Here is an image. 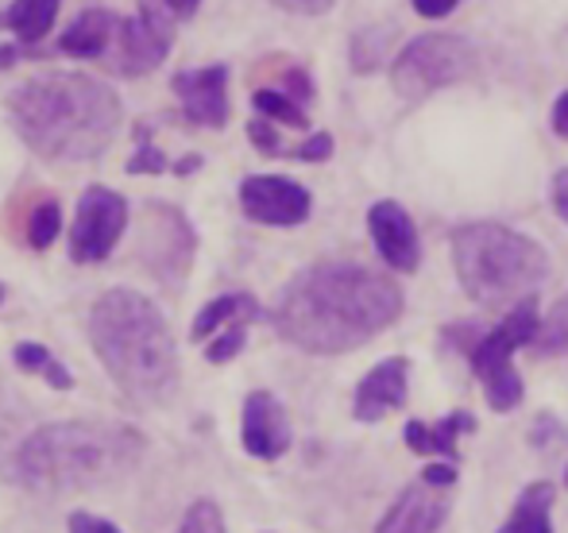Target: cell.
<instances>
[{
    "label": "cell",
    "instance_id": "obj_1",
    "mask_svg": "<svg viewBox=\"0 0 568 533\" xmlns=\"http://www.w3.org/2000/svg\"><path fill=\"white\" fill-rule=\"evenodd\" d=\"M403 317V286L359 264H317L283 286L271 325L310 356H341L367 345Z\"/></svg>",
    "mask_w": 568,
    "mask_h": 533
},
{
    "label": "cell",
    "instance_id": "obj_2",
    "mask_svg": "<svg viewBox=\"0 0 568 533\" xmlns=\"http://www.w3.org/2000/svg\"><path fill=\"white\" fill-rule=\"evenodd\" d=\"M8 121L39 158L85 163L116 140L124 105L101 78L51 70L8 93Z\"/></svg>",
    "mask_w": 568,
    "mask_h": 533
},
{
    "label": "cell",
    "instance_id": "obj_3",
    "mask_svg": "<svg viewBox=\"0 0 568 533\" xmlns=\"http://www.w3.org/2000/svg\"><path fill=\"white\" fill-rule=\"evenodd\" d=\"M90 345L135 406H159L179 387V348L163 309L132 286H113L90 309Z\"/></svg>",
    "mask_w": 568,
    "mask_h": 533
},
{
    "label": "cell",
    "instance_id": "obj_4",
    "mask_svg": "<svg viewBox=\"0 0 568 533\" xmlns=\"http://www.w3.org/2000/svg\"><path fill=\"white\" fill-rule=\"evenodd\" d=\"M143 449L148 441L132 426L51 421L23 437L12 452V480L39 495H74L124 480L140 464Z\"/></svg>",
    "mask_w": 568,
    "mask_h": 533
},
{
    "label": "cell",
    "instance_id": "obj_5",
    "mask_svg": "<svg viewBox=\"0 0 568 533\" xmlns=\"http://www.w3.org/2000/svg\"><path fill=\"white\" fill-rule=\"evenodd\" d=\"M453 264L464 294L487 309L538 298L541 283L549 278V256L538 240L515 233L507 225H464L453 236Z\"/></svg>",
    "mask_w": 568,
    "mask_h": 533
},
{
    "label": "cell",
    "instance_id": "obj_6",
    "mask_svg": "<svg viewBox=\"0 0 568 533\" xmlns=\"http://www.w3.org/2000/svg\"><path fill=\"white\" fill-rule=\"evenodd\" d=\"M538 332H541L538 298H526V301H518V306L510 309V314L503 317L491 332L476 337V345L468 348L471 371H476L479 383H484L491 410L507 413V410H515V406L523 402V379H518L510 356H515L518 348H526V345L534 348Z\"/></svg>",
    "mask_w": 568,
    "mask_h": 533
},
{
    "label": "cell",
    "instance_id": "obj_7",
    "mask_svg": "<svg viewBox=\"0 0 568 533\" xmlns=\"http://www.w3.org/2000/svg\"><path fill=\"white\" fill-rule=\"evenodd\" d=\"M476 54L464 39L456 35H418L403 47V54L390 66V82H395L398 98L422 101L429 93L445 90V85L460 82L471 70Z\"/></svg>",
    "mask_w": 568,
    "mask_h": 533
},
{
    "label": "cell",
    "instance_id": "obj_8",
    "mask_svg": "<svg viewBox=\"0 0 568 533\" xmlns=\"http://www.w3.org/2000/svg\"><path fill=\"white\" fill-rule=\"evenodd\" d=\"M174 23H179V16L171 12L166 0H140L132 20L116 23V39L105 54V66L120 78H143L159 70L171 54Z\"/></svg>",
    "mask_w": 568,
    "mask_h": 533
},
{
    "label": "cell",
    "instance_id": "obj_9",
    "mask_svg": "<svg viewBox=\"0 0 568 533\" xmlns=\"http://www.w3.org/2000/svg\"><path fill=\"white\" fill-rule=\"evenodd\" d=\"M197 256V233L179 205L151 202L140 225V264L166 286H182Z\"/></svg>",
    "mask_w": 568,
    "mask_h": 533
},
{
    "label": "cell",
    "instance_id": "obj_10",
    "mask_svg": "<svg viewBox=\"0 0 568 533\" xmlns=\"http://www.w3.org/2000/svg\"><path fill=\"white\" fill-rule=\"evenodd\" d=\"M128 228V197L109 186H90L78 197L74 225H70V259L74 264H101L113 256Z\"/></svg>",
    "mask_w": 568,
    "mask_h": 533
},
{
    "label": "cell",
    "instance_id": "obj_11",
    "mask_svg": "<svg viewBox=\"0 0 568 533\" xmlns=\"http://www.w3.org/2000/svg\"><path fill=\"white\" fill-rule=\"evenodd\" d=\"M240 209L255 225L294 228L310 217L314 197L302 182L283 178V174H247L240 182Z\"/></svg>",
    "mask_w": 568,
    "mask_h": 533
},
{
    "label": "cell",
    "instance_id": "obj_12",
    "mask_svg": "<svg viewBox=\"0 0 568 533\" xmlns=\"http://www.w3.org/2000/svg\"><path fill=\"white\" fill-rule=\"evenodd\" d=\"M174 98L182 101V116L197 129H225L229 124V66L179 70L171 78Z\"/></svg>",
    "mask_w": 568,
    "mask_h": 533
},
{
    "label": "cell",
    "instance_id": "obj_13",
    "mask_svg": "<svg viewBox=\"0 0 568 533\" xmlns=\"http://www.w3.org/2000/svg\"><path fill=\"white\" fill-rule=\"evenodd\" d=\"M240 441H244L247 457L255 460H278L291 449V418H286L283 402L271 391H252L244 399Z\"/></svg>",
    "mask_w": 568,
    "mask_h": 533
},
{
    "label": "cell",
    "instance_id": "obj_14",
    "mask_svg": "<svg viewBox=\"0 0 568 533\" xmlns=\"http://www.w3.org/2000/svg\"><path fill=\"white\" fill-rule=\"evenodd\" d=\"M367 233L375 240V252L383 256V264L390 270H418L422 264V244H418V228H414L410 213L398 202H375L367 209Z\"/></svg>",
    "mask_w": 568,
    "mask_h": 533
},
{
    "label": "cell",
    "instance_id": "obj_15",
    "mask_svg": "<svg viewBox=\"0 0 568 533\" xmlns=\"http://www.w3.org/2000/svg\"><path fill=\"white\" fill-rule=\"evenodd\" d=\"M445 519H449V495L429 483H414L390 503L375 533H442Z\"/></svg>",
    "mask_w": 568,
    "mask_h": 533
},
{
    "label": "cell",
    "instance_id": "obj_16",
    "mask_svg": "<svg viewBox=\"0 0 568 533\" xmlns=\"http://www.w3.org/2000/svg\"><path fill=\"white\" fill-rule=\"evenodd\" d=\"M406 376H410V363L403 356H390L379 368L367 371L356 387V402H352L356 421H383L387 413H395L406 402Z\"/></svg>",
    "mask_w": 568,
    "mask_h": 533
},
{
    "label": "cell",
    "instance_id": "obj_17",
    "mask_svg": "<svg viewBox=\"0 0 568 533\" xmlns=\"http://www.w3.org/2000/svg\"><path fill=\"white\" fill-rule=\"evenodd\" d=\"M116 23L120 16H113L109 8H85L59 35V51L74 54V59H105L116 39Z\"/></svg>",
    "mask_w": 568,
    "mask_h": 533
},
{
    "label": "cell",
    "instance_id": "obj_18",
    "mask_svg": "<svg viewBox=\"0 0 568 533\" xmlns=\"http://www.w3.org/2000/svg\"><path fill=\"white\" fill-rule=\"evenodd\" d=\"M476 429V418L468 410H453L449 418H442L437 426H426V421H410L406 426V444L422 457H445L453 464L460 452H456V437L471 433Z\"/></svg>",
    "mask_w": 568,
    "mask_h": 533
},
{
    "label": "cell",
    "instance_id": "obj_19",
    "mask_svg": "<svg viewBox=\"0 0 568 533\" xmlns=\"http://www.w3.org/2000/svg\"><path fill=\"white\" fill-rule=\"evenodd\" d=\"M260 317H263V309L252 294H221V298L205 301V306L197 309L194 325H190V337H194L197 345H205V340H213L221 329H229V325H247V321H260Z\"/></svg>",
    "mask_w": 568,
    "mask_h": 533
},
{
    "label": "cell",
    "instance_id": "obj_20",
    "mask_svg": "<svg viewBox=\"0 0 568 533\" xmlns=\"http://www.w3.org/2000/svg\"><path fill=\"white\" fill-rule=\"evenodd\" d=\"M62 0H12V4L0 12V31H12L16 43L36 47L47 39V31L54 28V16H59Z\"/></svg>",
    "mask_w": 568,
    "mask_h": 533
},
{
    "label": "cell",
    "instance_id": "obj_21",
    "mask_svg": "<svg viewBox=\"0 0 568 533\" xmlns=\"http://www.w3.org/2000/svg\"><path fill=\"white\" fill-rule=\"evenodd\" d=\"M554 483H530V488L518 495L515 511H510L507 526L499 533H554V522H549V511H554Z\"/></svg>",
    "mask_w": 568,
    "mask_h": 533
},
{
    "label": "cell",
    "instance_id": "obj_22",
    "mask_svg": "<svg viewBox=\"0 0 568 533\" xmlns=\"http://www.w3.org/2000/svg\"><path fill=\"white\" fill-rule=\"evenodd\" d=\"M252 105L260 116H267V121H278L286 124V129H306V105H298L294 98H286L283 90H255L252 93Z\"/></svg>",
    "mask_w": 568,
    "mask_h": 533
},
{
    "label": "cell",
    "instance_id": "obj_23",
    "mask_svg": "<svg viewBox=\"0 0 568 533\" xmlns=\"http://www.w3.org/2000/svg\"><path fill=\"white\" fill-rule=\"evenodd\" d=\"M62 233V209H59V202L54 197H43V202L36 205V209L28 213V244L36 252H43V248H51L54 244V236Z\"/></svg>",
    "mask_w": 568,
    "mask_h": 533
},
{
    "label": "cell",
    "instance_id": "obj_24",
    "mask_svg": "<svg viewBox=\"0 0 568 533\" xmlns=\"http://www.w3.org/2000/svg\"><path fill=\"white\" fill-rule=\"evenodd\" d=\"M534 352L538 356L568 352V298L557 301L554 314L541 321V332H538V340H534Z\"/></svg>",
    "mask_w": 568,
    "mask_h": 533
},
{
    "label": "cell",
    "instance_id": "obj_25",
    "mask_svg": "<svg viewBox=\"0 0 568 533\" xmlns=\"http://www.w3.org/2000/svg\"><path fill=\"white\" fill-rule=\"evenodd\" d=\"M179 533H229L225 530V514L213 499H197V503L186 506L179 522Z\"/></svg>",
    "mask_w": 568,
    "mask_h": 533
},
{
    "label": "cell",
    "instance_id": "obj_26",
    "mask_svg": "<svg viewBox=\"0 0 568 533\" xmlns=\"http://www.w3.org/2000/svg\"><path fill=\"white\" fill-rule=\"evenodd\" d=\"M247 345V325H229V329H221L217 337L205 345V360L210 363H229L236 360L240 352H244Z\"/></svg>",
    "mask_w": 568,
    "mask_h": 533
},
{
    "label": "cell",
    "instance_id": "obj_27",
    "mask_svg": "<svg viewBox=\"0 0 568 533\" xmlns=\"http://www.w3.org/2000/svg\"><path fill=\"white\" fill-rule=\"evenodd\" d=\"M383 47H387V31L364 28L356 39H352V66H356V70H372L375 59L383 54Z\"/></svg>",
    "mask_w": 568,
    "mask_h": 533
},
{
    "label": "cell",
    "instance_id": "obj_28",
    "mask_svg": "<svg viewBox=\"0 0 568 533\" xmlns=\"http://www.w3.org/2000/svg\"><path fill=\"white\" fill-rule=\"evenodd\" d=\"M12 360L20 371H28V376H43V368L54 360L51 352H47L43 345H36V340H20V345L12 348Z\"/></svg>",
    "mask_w": 568,
    "mask_h": 533
},
{
    "label": "cell",
    "instance_id": "obj_29",
    "mask_svg": "<svg viewBox=\"0 0 568 533\" xmlns=\"http://www.w3.org/2000/svg\"><path fill=\"white\" fill-rule=\"evenodd\" d=\"M163 171H171V163H166V155L155 143H140L132 151V158H128V174H163Z\"/></svg>",
    "mask_w": 568,
    "mask_h": 533
},
{
    "label": "cell",
    "instance_id": "obj_30",
    "mask_svg": "<svg viewBox=\"0 0 568 533\" xmlns=\"http://www.w3.org/2000/svg\"><path fill=\"white\" fill-rule=\"evenodd\" d=\"M247 140H252L255 147H260V155H271V158L286 155L283 140H278V132L271 129V121H267V116H260V121H252V124H247Z\"/></svg>",
    "mask_w": 568,
    "mask_h": 533
},
{
    "label": "cell",
    "instance_id": "obj_31",
    "mask_svg": "<svg viewBox=\"0 0 568 533\" xmlns=\"http://www.w3.org/2000/svg\"><path fill=\"white\" fill-rule=\"evenodd\" d=\"M286 155H291V158H302V163H325V158L333 155V135H329V132H317V135H310L306 143L291 147Z\"/></svg>",
    "mask_w": 568,
    "mask_h": 533
},
{
    "label": "cell",
    "instance_id": "obj_32",
    "mask_svg": "<svg viewBox=\"0 0 568 533\" xmlns=\"http://www.w3.org/2000/svg\"><path fill=\"white\" fill-rule=\"evenodd\" d=\"M278 90L286 93V98H294L298 105H310L314 101V82H310V74L302 66H291L283 74V82H278Z\"/></svg>",
    "mask_w": 568,
    "mask_h": 533
},
{
    "label": "cell",
    "instance_id": "obj_33",
    "mask_svg": "<svg viewBox=\"0 0 568 533\" xmlns=\"http://www.w3.org/2000/svg\"><path fill=\"white\" fill-rule=\"evenodd\" d=\"M70 533H120V526H113L109 519H101V514H90V511H74L67 522Z\"/></svg>",
    "mask_w": 568,
    "mask_h": 533
},
{
    "label": "cell",
    "instance_id": "obj_34",
    "mask_svg": "<svg viewBox=\"0 0 568 533\" xmlns=\"http://www.w3.org/2000/svg\"><path fill=\"white\" fill-rule=\"evenodd\" d=\"M275 4L294 16H322V12H329L337 0H275Z\"/></svg>",
    "mask_w": 568,
    "mask_h": 533
},
{
    "label": "cell",
    "instance_id": "obj_35",
    "mask_svg": "<svg viewBox=\"0 0 568 533\" xmlns=\"http://www.w3.org/2000/svg\"><path fill=\"white\" fill-rule=\"evenodd\" d=\"M422 483L449 491L453 483H456V468H453V464H426V472H422Z\"/></svg>",
    "mask_w": 568,
    "mask_h": 533
},
{
    "label": "cell",
    "instance_id": "obj_36",
    "mask_svg": "<svg viewBox=\"0 0 568 533\" xmlns=\"http://www.w3.org/2000/svg\"><path fill=\"white\" fill-rule=\"evenodd\" d=\"M410 4H414V12L426 16V20H445L460 0H410Z\"/></svg>",
    "mask_w": 568,
    "mask_h": 533
},
{
    "label": "cell",
    "instance_id": "obj_37",
    "mask_svg": "<svg viewBox=\"0 0 568 533\" xmlns=\"http://www.w3.org/2000/svg\"><path fill=\"white\" fill-rule=\"evenodd\" d=\"M43 379H47V387H54V391H74V376H70L67 368H62L59 360H51L43 368Z\"/></svg>",
    "mask_w": 568,
    "mask_h": 533
},
{
    "label": "cell",
    "instance_id": "obj_38",
    "mask_svg": "<svg viewBox=\"0 0 568 533\" xmlns=\"http://www.w3.org/2000/svg\"><path fill=\"white\" fill-rule=\"evenodd\" d=\"M554 209H557V217L568 225V166L565 171H557V178H554Z\"/></svg>",
    "mask_w": 568,
    "mask_h": 533
},
{
    "label": "cell",
    "instance_id": "obj_39",
    "mask_svg": "<svg viewBox=\"0 0 568 533\" xmlns=\"http://www.w3.org/2000/svg\"><path fill=\"white\" fill-rule=\"evenodd\" d=\"M554 132L561 135V140H568V90L557 98V105H554Z\"/></svg>",
    "mask_w": 568,
    "mask_h": 533
},
{
    "label": "cell",
    "instance_id": "obj_40",
    "mask_svg": "<svg viewBox=\"0 0 568 533\" xmlns=\"http://www.w3.org/2000/svg\"><path fill=\"white\" fill-rule=\"evenodd\" d=\"M23 59V43H8V47H0V70H8V66H16V62Z\"/></svg>",
    "mask_w": 568,
    "mask_h": 533
},
{
    "label": "cell",
    "instance_id": "obj_41",
    "mask_svg": "<svg viewBox=\"0 0 568 533\" xmlns=\"http://www.w3.org/2000/svg\"><path fill=\"white\" fill-rule=\"evenodd\" d=\"M166 4H171V12L179 16V20H190V16L197 12V4H202V0H166Z\"/></svg>",
    "mask_w": 568,
    "mask_h": 533
},
{
    "label": "cell",
    "instance_id": "obj_42",
    "mask_svg": "<svg viewBox=\"0 0 568 533\" xmlns=\"http://www.w3.org/2000/svg\"><path fill=\"white\" fill-rule=\"evenodd\" d=\"M197 166H202V158H197V155H186V158H179V163H174L171 171L179 174V178H186V174H194Z\"/></svg>",
    "mask_w": 568,
    "mask_h": 533
},
{
    "label": "cell",
    "instance_id": "obj_43",
    "mask_svg": "<svg viewBox=\"0 0 568 533\" xmlns=\"http://www.w3.org/2000/svg\"><path fill=\"white\" fill-rule=\"evenodd\" d=\"M4 298H8V290H4V283H0V306H4Z\"/></svg>",
    "mask_w": 568,
    "mask_h": 533
},
{
    "label": "cell",
    "instance_id": "obj_44",
    "mask_svg": "<svg viewBox=\"0 0 568 533\" xmlns=\"http://www.w3.org/2000/svg\"><path fill=\"white\" fill-rule=\"evenodd\" d=\"M565 483H568V472H565Z\"/></svg>",
    "mask_w": 568,
    "mask_h": 533
}]
</instances>
